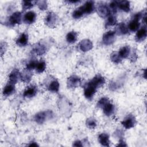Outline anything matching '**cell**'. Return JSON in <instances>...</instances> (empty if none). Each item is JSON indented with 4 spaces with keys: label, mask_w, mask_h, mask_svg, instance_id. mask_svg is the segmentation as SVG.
Here are the masks:
<instances>
[{
    "label": "cell",
    "mask_w": 147,
    "mask_h": 147,
    "mask_svg": "<svg viewBox=\"0 0 147 147\" xmlns=\"http://www.w3.org/2000/svg\"><path fill=\"white\" fill-rule=\"evenodd\" d=\"M59 18L57 14L52 11H50L47 15L45 18V24L49 28H55L58 23Z\"/></svg>",
    "instance_id": "6da1fadb"
},
{
    "label": "cell",
    "mask_w": 147,
    "mask_h": 147,
    "mask_svg": "<svg viewBox=\"0 0 147 147\" xmlns=\"http://www.w3.org/2000/svg\"><path fill=\"white\" fill-rule=\"evenodd\" d=\"M116 32L113 30H109L103 34L102 36V42L105 45H110L113 44L115 40Z\"/></svg>",
    "instance_id": "7a4b0ae2"
},
{
    "label": "cell",
    "mask_w": 147,
    "mask_h": 147,
    "mask_svg": "<svg viewBox=\"0 0 147 147\" xmlns=\"http://www.w3.org/2000/svg\"><path fill=\"white\" fill-rule=\"evenodd\" d=\"M96 11L99 17L103 18L107 17L109 15H110L111 12L109 7L107 5V4L103 2L98 3L96 8Z\"/></svg>",
    "instance_id": "3957f363"
},
{
    "label": "cell",
    "mask_w": 147,
    "mask_h": 147,
    "mask_svg": "<svg viewBox=\"0 0 147 147\" xmlns=\"http://www.w3.org/2000/svg\"><path fill=\"white\" fill-rule=\"evenodd\" d=\"M52 115L51 111H40L37 113L34 117V120L35 122L38 124H42L46 119Z\"/></svg>",
    "instance_id": "277c9868"
},
{
    "label": "cell",
    "mask_w": 147,
    "mask_h": 147,
    "mask_svg": "<svg viewBox=\"0 0 147 147\" xmlns=\"http://www.w3.org/2000/svg\"><path fill=\"white\" fill-rule=\"evenodd\" d=\"M137 123L135 117L132 114H128L127 117L121 122L122 126L126 129L133 127Z\"/></svg>",
    "instance_id": "5b68a950"
},
{
    "label": "cell",
    "mask_w": 147,
    "mask_h": 147,
    "mask_svg": "<svg viewBox=\"0 0 147 147\" xmlns=\"http://www.w3.org/2000/svg\"><path fill=\"white\" fill-rule=\"evenodd\" d=\"M22 22V13L20 11L13 13L9 18L7 24L9 26H14L16 24H20Z\"/></svg>",
    "instance_id": "8992f818"
},
{
    "label": "cell",
    "mask_w": 147,
    "mask_h": 147,
    "mask_svg": "<svg viewBox=\"0 0 147 147\" xmlns=\"http://www.w3.org/2000/svg\"><path fill=\"white\" fill-rule=\"evenodd\" d=\"M81 84V79L80 77L73 75L70 76L67 81V85L68 88H77Z\"/></svg>",
    "instance_id": "52a82bcc"
},
{
    "label": "cell",
    "mask_w": 147,
    "mask_h": 147,
    "mask_svg": "<svg viewBox=\"0 0 147 147\" xmlns=\"http://www.w3.org/2000/svg\"><path fill=\"white\" fill-rule=\"evenodd\" d=\"M88 83L97 89L105 84V79L102 75H96Z\"/></svg>",
    "instance_id": "ba28073f"
},
{
    "label": "cell",
    "mask_w": 147,
    "mask_h": 147,
    "mask_svg": "<svg viewBox=\"0 0 147 147\" xmlns=\"http://www.w3.org/2000/svg\"><path fill=\"white\" fill-rule=\"evenodd\" d=\"M96 88L94 87H93L92 85L88 83H87L84 87V96L88 100L92 99L96 91Z\"/></svg>",
    "instance_id": "9c48e42d"
},
{
    "label": "cell",
    "mask_w": 147,
    "mask_h": 147,
    "mask_svg": "<svg viewBox=\"0 0 147 147\" xmlns=\"http://www.w3.org/2000/svg\"><path fill=\"white\" fill-rule=\"evenodd\" d=\"M78 46L80 51L85 52L91 50L92 48L93 44L90 40L84 39L79 42Z\"/></svg>",
    "instance_id": "30bf717a"
},
{
    "label": "cell",
    "mask_w": 147,
    "mask_h": 147,
    "mask_svg": "<svg viewBox=\"0 0 147 147\" xmlns=\"http://www.w3.org/2000/svg\"><path fill=\"white\" fill-rule=\"evenodd\" d=\"M21 74L19 70L17 68H14L11 71L9 76V82L15 84L20 79H21Z\"/></svg>",
    "instance_id": "8fae6325"
},
{
    "label": "cell",
    "mask_w": 147,
    "mask_h": 147,
    "mask_svg": "<svg viewBox=\"0 0 147 147\" xmlns=\"http://www.w3.org/2000/svg\"><path fill=\"white\" fill-rule=\"evenodd\" d=\"M84 14H90L92 13L95 9V3L93 1H88L81 6Z\"/></svg>",
    "instance_id": "7c38bea8"
},
{
    "label": "cell",
    "mask_w": 147,
    "mask_h": 147,
    "mask_svg": "<svg viewBox=\"0 0 147 147\" xmlns=\"http://www.w3.org/2000/svg\"><path fill=\"white\" fill-rule=\"evenodd\" d=\"M36 20V14L33 11H29L26 12L23 17V21L25 24H32Z\"/></svg>",
    "instance_id": "4fadbf2b"
},
{
    "label": "cell",
    "mask_w": 147,
    "mask_h": 147,
    "mask_svg": "<svg viewBox=\"0 0 147 147\" xmlns=\"http://www.w3.org/2000/svg\"><path fill=\"white\" fill-rule=\"evenodd\" d=\"M147 30L146 26H143L137 30L136 36L135 40L137 42L143 41L146 37Z\"/></svg>",
    "instance_id": "5bb4252c"
},
{
    "label": "cell",
    "mask_w": 147,
    "mask_h": 147,
    "mask_svg": "<svg viewBox=\"0 0 147 147\" xmlns=\"http://www.w3.org/2000/svg\"><path fill=\"white\" fill-rule=\"evenodd\" d=\"M32 51L37 55L41 56L44 55L47 51V47L45 45L38 42L36 44L33 48Z\"/></svg>",
    "instance_id": "9a60e30c"
},
{
    "label": "cell",
    "mask_w": 147,
    "mask_h": 147,
    "mask_svg": "<svg viewBox=\"0 0 147 147\" xmlns=\"http://www.w3.org/2000/svg\"><path fill=\"white\" fill-rule=\"evenodd\" d=\"M37 92V88L34 86H30L28 87L24 91L23 96L25 98H30L34 96Z\"/></svg>",
    "instance_id": "2e32d148"
},
{
    "label": "cell",
    "mask_w": 147,
    "mask_h": 147,
    "mask_svg": "<svg viewBox=\"0 0 147 147\" xmlns=\"http://www.w3.org/2000/svg\"><path fill=\"white\" fill-rule=\"evenodd\" d=\"M16 91L15 84L9 82L3 88V95L4 96H9L13 94H14Z\"/></svg>",
    "instance_id": "e0dca14e"
},
{
    "label": "cell",
    "mask_w": 147,
    "mask_h": 147,
    "mask_svg": "<svg viewBox=\"0 0 147 147\" xmlns=\"http://www.w3.org/2000/svg\"><path fill=\"white\" fill-rule=\"evenodd\" d=\"M28 42V35L26 33H22L16 40V44L19 47H25Z\"/></svg>",
    "instance_id": "ac0fdd59"
},
{
    "label": "cell",
    "mask_w": 147,
    "mask_h": 147,
    "mask_svg": "<svg viewBox=\"0 0 147 147\" xmlns=\"http://www.w3.org/2000/svg\"><path fill=\"white\" fill-rule=\"evenodd\" d=\"M98 141L103 146H110V140L109 136L107 133H100L98 136Z\"/></svg>",
    "instance_id": "d6986e66"
},
{
    "label": "cell",
    "mask_w": 147,
    "mask_h": 147,
    "mask_svg": "<svg viewBox=\"0 0 147 147\" xmlns=\"http://www.w3.org/2000/svg\"><path fill=\"white\" fill-rule=\"evenodd\" d=\"M102 109H103V111L104 114L106 116L109 117V116H111V115H113V113H114L115 107L113 103H111L109 102L102 108Z\"/></svg>",
    "instance_id": "ffe728a7"
},
{
    "label": "cell",
    "mask_w": 147,
    "mask_h": 147,
    "mask_svg": "<svg viewBox=\"0 0 147 147\" xmlns=\"http://www.w3.org/2000/svg\"><path fill=\"white\" fill-rule=\"evenodd\" d=\"M118 2V8L124 12L128 13L130 10V2L128 1H119Z\"/></svg>",
    "instance_id": "44dd1931"
},
{
    "label": "cell",
    "mask_w": 147,
    "mask_h": 147,
    "mask_svg": "<svg viewBox=\"0 0 147 147\" xmlns=\"http://www.w3.org/2000/svg\"><path fill=\"white\" fill-rule=\"evenodd\" d=\"M32 75L33 74L31 71L25 68V70L23 71V72L21 74V80L22 82L24 83H29L32 79Z\"/></svg>",
    "instance_id": "7402d4cb"
},
{
    "label": "cell",
    "mask_w": 147,
    "mask_h": 147,
    "mask_svg": "<svg viewBox=\"0 0 147 147\" xmlns=\"http://www.w3.org/2000/svg\"><path fill=\"white\" fill-rule=\"evenodd\" d=\"M140 26V23L139 22V20L133 18L129 22L127 28H128V29L131 32H136L138 30Z\"/></svg>",
    "instance_id": "603a6c76"
},
{
    "label": "cell",
    "mask_w": 147,
    "mask_h": 147,
    "mask_svg": "<svg viewBox=\"0 0 147 147\" xmlns=\"http://www.w3.org/2000/svg\"><path fill=\"white\" fill-rule=\"evenodd\" d=\"M130 48L129 46L128 45H126V46H123L122 47L118 52L119 55L120 56V57L123 59V58H127L130 54Z\"/></svg>",
    "instance_id": "cb8c5ba5"
},
{
    "label": "cell",
    "mask_w": 147,
    "mask_h": 147,
    "mask_svg": "<svg viewBox=\"0 0 147 147\" xmlns=\"http://www.w3.org/2000/svg\"><path fill=\"white\" fill-rule=\"evenodd\" d=\"M118 33V34L124 35L126 34L129 32V29L126 24L123 22H121L118 24L117 28V31L115 32Z\"/></svg>",
    "instance_id": "d4e9b609"
},
{
    "label": "cell",
    "mask_w": 147,
    "mask_h": 147,
    "mask_svg": "<svg viewBox=\"0 0 147 147\" xmlns=\"http://www.w3.org/2000/svg\"><path fill=\"white\" fill-rule=\"evenodd\" d=\"M78 33L75 31H71L68 32L66 36V40L69 44L75 42L78 39Z\"/></svg>",
    "instance_id": "484cf974"
},
{
    "label": "cell",
    "mask_w": 147,
    "mask_h": 147,
    "mask_svg": "<svg viewBox=\"0 0 147 147\" xmlns=\"http://www.w3.org/2000/svg\"><path fill=\"white\" fill-rule=\"evenodd\" d=\"M117 22V18L114 14H110L107 17V20L105 23V28H108L110 26H114Z\"/></svg>",
    "instance_id": "4316f807"
},
{
    "label": "cell",
    "mask_w": 147,
    "mask_h": 147,
    "mask_svg": "<svg viewBox=\"0 0 147 147\" xmlns=\"http://www.w3.org/2000/svg\"><path fill=\"white\" fill-rule=\"evenodd\" d=\"M60 84L57 80H53L52 81L48 86V89L49 91L52 92H57L59 90Z\"/></svg>",
    "instance_id": "83f0119b"
},
{
    "label": "cell",
    "mask_w": 147,
    "mask_h": 147,
    "mask_svg": "<svg viewBox=\"0 0 147 147\" xmlns=\"http://www.w3.org/2000/svg\"><path fill=\"white\" fill-rule=\"evenodd\" d=\"M37 1H22V7L23 10H26L32 8L34 5L36 3Z\"/></svg>",
    "instance_id": "f1b7e54d"
},
{
    "label": "cell",
    "mask_w": 147,
    "mask_h": 147,
    "mask_svg": "<svg viewBox=\"0 0 147 147\" xmlns=\"http://www.w3.org/2000/svg\"><path fill=\"white\" fill-rule=\"evenodd\" d=\"M110 60L111 61H113L114 63L115 64H119L122 61V58L120 57V56L118 54V52H113L110 54Z\"/></svg>",
    "instance_id": "f546056e"
},
{
    "label": "cell",
    "mask_w": 147,
    "mask_h": 147,
    "mask_svg": "<svg viewBox=\"0 0 147 147\" xmlns=\"http://www.w3.org/2000/svg\"><path fill=\"white\" fill-rule=\"evenodd\" d=\"M84 13L82 9V6H80L79 7L75 9L73 13H72V17L75 19H79L81 17H82L84 16Z\"/></svg>",
    "instance_id": "4dcf8cb0"
},
{
    "label": "cell",
    "mask_w": 147,
    "mask_h": 147,
    "mask_svg": "<svg viewBox=\"0 0 147 147\" xmlns=\"http://www.w3.org/2000/svg\"><path fill=\"white\" fill-rule=\"evenodd\" d=\"M46 68V63L44 60H41L40 61H38L36 67V71L37 73L40 74L43 72Z\"/></svg>",
    "instance_id": "1f68e13d"
},
{
    "label": "cell",
    "mask_w": 147,
    "mask_h": 147,
    "mask_svg": "<svg viewBox=\"0 0 147 147\" xmlns=\"http://www.w3.org/2000/svg\"><path fill=\"white\" fill-rule=\"evenodd\" d=\"M86 124L87 127H88L90 129H92L95 128L97 125V122L95 118L92 117H90L87 119L86 121Z\"/></svg>",
    "instance_id": "d6a6232c"
},
{
    "label": "cell",
    "mask_w": 147,
    "mask_h": 147,
    "mask_svg": "<svg viewBox=\"0 0 147 147\" xmlns=\"http://www.w3.org/2000/svg\"><path fill=\"white\" fill-rule=\"evenodd\" d=\"M110 101L107 97H102L98 100L96 106L102 109Z\"/></svg>",
    "instance_id": "836d02e7"
},
{
    "label": "cell",
    "mask_w": 147,
    "mask_h": 147,
    "mask_svg": "<svg viewBox=\"0 0 147 147\" xmlns=\"http://www.w3.org/2000/svg\"><path fill=\"white\" fill-rule=\"evenodd\" d=\"M36 3L38 8L41 10H45L48 7V3L47 1H45V0L38 1L36 2Z\"/></svg>",
    "instance_id": "e575fe53"
},
{
    "label": "cell",
    "mask_w": 147,
    "mask_h": 147,
    "mask_svg": "<svg viewBox=\"0 0 147 147\" xmlns=\"http://www.w3.org/2000/svg\"><path fill=\"white\" fill-rule=\"evenodd\" d=\"M109 9L113 14H115L118 9V2L116 1H111L109 5Z\"/></svg>",
    "instance_id": "d590c367"
},
{
    "label": "cell",
    "mask_w": 147,
    "mask_h": 147,
    "mask_svg": "<svg viewBox=\"0 0 147 147\" xmlns=\"http://www.w3.org/2000/svg\"><path fill=\"white\" fill-rule=\"evenodd\" d=\"M37 63H38V61L36 59H32L26 64V68L29 70H30V71L34 69V68L36 69Z\"/></svg>",
    "instance_id": "8d00e7d4"
},
{
    "label": "cell",
    "mask_w": 147,
    "mask_h": 147,
    "mask_svg": "<svg viewBox=\"0 0 147 147\" xmlns=\"http://www.w3.org/2000/svg\"><path fill=\"white\" fill-rule=\"evenodd\" d=\"M7 47V43L6 42H1V56H3L4 53L5 52Z\"/></svg>",
    "instance_id": "74e56055"
},
{
    "label": "cell",
    "mask_w": 147,
    "mask_h": 147,
    "mask_svg": "<svg viewBox=\"0 0 147 147\" xmlns=\"http://www.w3.org/2000/svg\"><path fill=\"white\" fill-rule=\"evenodd\" d=\"M118 88V86L115 82H111L109 84V88L112 91H115Z\"/></svg>",
    "instance_id": "f35d334b"
},
{
    "label": "cell",
    "mask_w": 147,
    "mask_h": 147,
    "mask_svg": "<svg viewBox=\"0 0 147 147\" xmlns=\"http://www.w3.org/2000/svg\"><path fill=\"white\" fill-rule=\"evenodd\" d=\"M72 145L74 146H76V147H82L83 146L82 142L80 141V140H76V141H74Z\"/></svg>",
    "instance_id": "ab89813d"
},
{
    "label": "cell",
    "mask_w": 147,
    "mask_h": 147,
    "mask_svg": "<svg viewBox=\"0 0 147 147\" xmlns=\"http://www.w3.org/2000/svg\"><path fill=\"white\" fill-rule=\"evenodd\" d=\"M117 146H126L127 145L126 144L125 142L124 141V140L122 138H121L119 141V144L117 145Z\"/></svg>",
    "instance_id": "60d3db41"
},
{
    "label": "cell",
    "mask_w": 147,
    "mask_h": 147,
    "mask_svg": "<svg viewBox=\"0 0 147 147\" xmlns=\"http://www.w3.org/2000/svg\"><path fill=\"white\" fill-rule=\"evenodd\" d=\"M67 2H68V3H79L80 2V1H78V0H75V1H73V0H71V1H66Z\"/></svg>",
    "instance_id": "b9f144b4"
},
{
    "label": "cell",
    "mask_w": 147,
    "mask_h": 147,
    "mask_svg": "<svg viewBox=\"0 0 147 147\" xmlns=\"http://www.w3.org/2000/svg\"><path fill=\"white\" fill-rule=\"evenodd\" d=\"M28 146H38V145L35 142H31L30 144L28 145Z\"/></svg>",
    "instance_id": "7bdbcfd3"
}]
</instances>
